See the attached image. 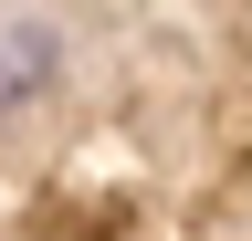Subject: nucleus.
I'll list each match as a JSON object with an SVG mask.
<instances>
[{
  "mask_svg": "<svg viewBox=\"0 0 252 241\" xmlns=\"http://www.w3.org/2000/svg\"><path fill=\"white\" fill-rule=\"evenodd\" d=\"M42 74H53V32L42 21H0V115L21 95H42Z\"/></svg>",
  "mask_w": 252,
  "mask_h": 241,
  "instance_id": "obj_1",
  "label": "nucleus"
}]
</instances>
